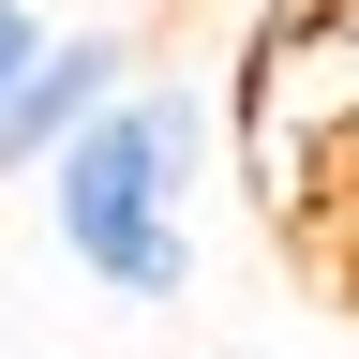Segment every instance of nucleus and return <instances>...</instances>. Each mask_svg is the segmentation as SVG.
Instances as JSON below:
<instances>
[{
  "label": "nucleus",
  "mask_w": 359,
  "mask_h": 359,
  "mask_svg": "<svg viewBox=\"0 0 359 359\" xmlns=\"http://www.w3.org/2000/svg\"><path fill=\"white\" fill-rule=\"evenodd\" d=\"M195 150H210V90L135 75L120 105L45 165V224H60V255L120 314H180L195 299Z\"/></svg>",
  "instance_id": "1"
},
{
  "label": "nucleus",
  "mask_w": 359,
  "mask_h": 359,
  "mask_svg": "<svg viewBox=\"0 0 359 359\" xmlns=\"http://www.w3.org/2000/svg\"><path fill=\"white\" fill-rule=\"evenodd\" d=\"M135 75H150V60H135V30H60V45L30 60V90L0 105V180H45V165H60L75 135L135 90Z\"/></svg>",
  "instance_id": "2"
},
{
  "label": "nucleus",
  "mask_w": 359,
  "mask_h": 359,
  "mask_svg": "<svg viewBox=\"0 0 359 359\" xmlns=\"http://www.w3.org/2000/svg\"><path fill=\"white\" fill-rule=\"evenodd\" d=\"M45 45H60V30H45L30 0H0V105H15V90H30V60H45Z\"/></svg>",
  "instance_id": "3"
},
{
  "label": "nucleus",
  "mask_w": 359,
  "mask_h": 359,
  "mask_svg": "<svg viewBox=\"0 0 359 359\" xmlns=\"http://www.w3.org/2000/svg\"><path fill=\"white\" fill-rule=\"evenodd\" d=\"M314 240L359 255V135H344V165H330V210H314Z\"/></svg>",
  "instance_id": "4"
},
{
  "label": "nucleus",
  "mask_w": 359,
  "mask_h": 359,
  "mask_svg": "<svg viewBox=\"0 0 359 359\" xmlns=\"http://www.w3.org/2000/svg\"><path fill=\"white\" fill-rule=\"evenodd\" d=\"M344 269H359V255H344Z\"/></svg>",
  "instance_id": "5"
}]
</instances>
